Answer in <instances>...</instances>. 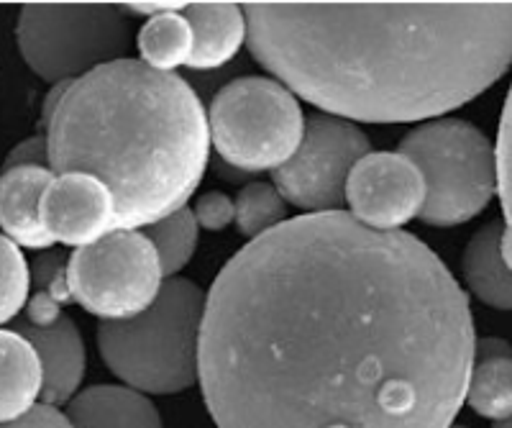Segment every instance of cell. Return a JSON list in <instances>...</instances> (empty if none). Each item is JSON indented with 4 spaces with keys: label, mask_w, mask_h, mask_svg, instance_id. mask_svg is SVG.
<instances>
[{
    "label": "cell",
    "mask_w": 512,
    "mask_h": 428,
    "mask_svg": "<svg viewBox=\"0 0 512 428\" xmlns=\"http://www.w3.org/2000/svg\"><path fill=\"white\" fill-rule=\"evenodd\" d=\"M451 428H466V426H451Z\"/></svg>",
    "instance_id": "obj_29"
},
{
    "label": "cell",
    "mask_w": 512,
    "mask_h": 428,
    "mask_svg": "<svg viewBox=\"0 0 512 428\" xmlns=\"http://www.w3.org/2000/svg\"><path fill=\"white\" fill-rule=\"evenodd\" d=\"M400 154L423 175L425 203L418 218L428 226L454 229L477 218L495 198V147L469 121H428L402 136Z\"/></svg>",
    "instance_id": "obj_5"
},
{
    "label": "cell",
    "mask_w": 512,
    "mask_h": 428,
    "mask_svg": "<svg viewBox=\"0 0 512 428\" xmlns=\"http://www.w3.org/2000/svg\"><path fill=\"white\" fill-rule=\"evenodd\" d=\"M0 428H75L67 418V413H62L57 405L36 403L26 416H21L18 421L3 423Z\"/></svg>",
    "instance_id": "obj_27"
},
{
    "label": "cell",
    "mask_w": 512,
    "mask_h": 428,
    "mask_svg": "<svg viewBox=\"0 0 512 428\" xmlns=\"http://www.w3.org/2000/svg\"><path fill=\"white\" fill-rule=\"evenodd\" d=\"M164 277L157 249L141 231H111L67 262V290L82 311L100 321H131L152 308Z\"/></svg>",
    "instance_id": "obj_8"
},
{
    "label": "cell",
    "mask_w": 512,
    "mask_h": 428,
    "mask_svg": "<svg viewBox=\"0 0 512 428\" xmlns=\"http://www.w3.org/2000/svg\"><path fill=\"white\" fill-rule=\"evenodd\" d=\"M251 57L326 116L413 124L510 70L512 3H246Z\"/></svg>",
    "instance_id": "obj_2"
},
{
    "label": "cell",
    "mask_w": 512,
    "mask_h": 428,
    "mask_svg": "<svg viewBox=\"0 0 512 428\" xmlns=\"http://www.w3.org/2000/svg\"><path fill=\"white\" fill-rule=\"evenodd\" d=\"M116 203L103 182L85 172L54 175L39 203V221L54 244L90 247L116 231Z\"/></svg>",
    "instance_id": "obj_12"
},
{
    "label": "cell",
    "mask_w": 512,
    "mask_h": 428,
    "mask_svg": "<svg viewBox=\"0 0 512 428\" xmlns=\"http://www.w3.org/2000/svg\"><path fill=\"white\" fill-rule=\"evenodd\" d=\"M192 216L203 231H226L236 221V206L226 193H203L192 208Z\"/></svg>",
    "instance_id": "obj_25"
},
{
    "label": "cell",
    "mask_w": 512,
    "mask_h": 428,
    "mask_svg": "<svg viewBox=\"0 0 512 428\" xmlns=\"http://www.w3.org/2000/svg\"><path fill=\"white\" fill-rule=\"evenodd\" d=\"M44 129L49 170L98 177L116 203V231L187 208L208 170V111L198 93L141 59H118L67 85Z\"/></svg>",
    "instance_id": "obj_3"
},
{
    "label": "cell",
    "mask_w": 512,
    "mask_h": 428,
    "mask_svg": "<svg viewBox=\"0 0 512 428\" xmlns=\"http://www.w3.org/2000/svg\"><path fill=\"white\" fill-rule=\"evenodd\" d=\"M141 62L157 72H175L177 67H187L192 54V26L182 11L159 13L146 18L136 36Z\"/></svg>",
    "instance_id": "obj_19"
},
{
    "label": "cell",
    "mask_w": 512,
    "mask_h": 428,
    "mask_svg": "<svg viewBox=\"0 0 512 428\" xmlns=\"http://www.w3.org/2000/svg\"><path fill=\"white\" fill-rule=\"evenodd\" d=\"M236 206V226L239 234L249 241L259 239L267 231L277 229L287 221V200L282 198L280 190L272 182H251L233 200Z\"/></svg>",
    "instance_id": "obj_21"
},
{
    "label": "cell",
    "mask_w": 512,
    "mask_h": 428,
    "mask_svg": "<svg viewBox=\"0 0 512 428\" xmlns=\"http://www.w3.org/2000/svg\"><path fill=\"white\" fill-rule=\"evenodd\" d=\"M349 216L374 231H397L420 216L425 182L400 152H369L346 182Z\"/></svg>",
    "instance_id": "obj_10"
},
{
    "label": "cell",
    "mask_w": 512,
    "mask_h": 428,
    "mask_svg": "<svg viewBox=\"0 0 512 428\" xmlns=\"http://www.w3.org/2000/svg\"><path fill=\"white\" fill-rule=\"evenodd\" d=\"M67 262L70 257H64L62 252H44L34 259L31 267V280H34L36 293H47L54 300H70V290H67Z\"/></svg>",
    "instance_id": "obj_24"
},
{
    "label": "cell",
    "mask_w": 512,
    "mask_h": 428,
    "mask_svg": "<svg viewBox=\"0 0 512 428\" xmlns=\"http://www.w3.org/2000/svg\"><path fill=\"white\" fill-rule=\"evenodd\" d=\"M497 193L502 200L505 221L512 218V88L507 93L505 108L500 118V134H497Z\"/></svg>",
    "instance_id": "obj_23"
},
{
    "label": "cell",
    "mask_w": 512,
    "mask_h": 428,
    "mask_svg": "<svg viewBox=\"0 0 512 428\" xmlns=\"http://www.w3.org/2000/svg\"><path fill=\"white\" fill-rule=\"evenodd\" d=\"M203 316V290L185 277H169L152 308L141 316L100 321V357L136 393H185L200 377Z\"/></svg>",
    "instance_id": "obj_4"
},
{
    "label": "cell",
    "mask_w": 512,
    "mask_h": 428,
    "mask_svg": "<svg viewBox=\"0 0 512 428\" xmlns=\"http://www.w3.org/2000/svg\"><path fill=\"white\" fill-rule=\"evenodd\" d=\"M372 152L364 131L344 118L315 113L287 165L272 172V185L287 206L308 213H333L346 203V182L359 159Z\"/></svg>",
    "instance_id": "obj_9"
},
{
    "label": "cell",
    "mask_w": 512,
    "mask_h": 428,
    "mask_svg": "<svg viewBox=\"0 0 512 428\" xmlns=\"http://www.w3.org/2000/svg\"><path fill=\"white\" fill-rule=\"evenodd\" d=\"M492 428H512V418H507V421L495 423V426H492Z\"/></svg>",
    "instance_id": "obj_28"
},
{
    "label": "cell",
    "mask_w": 512,
    "mask_h": 428,
    "mask_svg": "<svg viewBox=\"0 0 512 428\" xmlns=\"http://www.w3.org/2000/svg\"><path fill=\"white\" fill-rule=\"evenodd\" d=\"M16 44L36 77L59 85L128 59L134 31L121 6L31 3L18 11Z\"/></svg>",
    "instance_id": "obj_6"
},
{
    "label": "cell",
    "mask_w": 512,
    "mask_h": 428,
    "mask_svg": "<svg viewBox=\"0 0 512 428\" xmlns=\"http://www.w3.org/2000/svg\"><path fill=\"white\" fill-rule=\"evenodd\" d=\"M210 144L244 175L287 165L305 134L300 100L274 77H239L218 90L208 108Z\"/></svg>",
    "instance_id": "obj_7"
},
{
    "label": "cell",
    "mask_w": 512,
    "mask_h": 428,
    "mask_svg": "<svg viewBox=\"0 0 512 428\" xmlns=\"http://www.w3.org/2000/svg\"><path fill=\"white\" fill-rule=\"evenodd\" d=\"M187 24L192 26V54L187 67L210 72L228 65L246 44L244 8L233 3H187Z\"/></svg>",
    "instance_id": "obj_14"
},
{
    "label": "cell",
    "mask_w": 512,
    "mask_h": 428,
    "mask_svg": "<svg viewBox=\"0 0 512 428\" xmlns=\"http://www.w3.org/2000/svg\"><path fill=\"white\" fill-rule=\"evenodd\" d=\"M44 375L36 349L13 329H0V426L18 421L41 398Z\"/></svg>",
    "instance_id": "obj_16"
},
{
    "label": "cell",
    "mask_w": 512,
    "mask_h": 428,
    "mask_svg": "<svg viewBox=\"0 0 512 428\" xmlns=\"http://www.w3.org/2000/svg\"><path fill=\"white\" fill-rule=\"evenodd\" d=\"M505 221H492L466 244L461 270L469 293L497 311H512V270L502 259Z\"/></svg>",
    "instance_id": "obj_17"
},
{
    "label": "cell",
    "mask_w": 512,
    "mask_h": 428,
    "mask_svg": "<svg viewBox=\"0 0 512 428\" xmlns=\"http://www.w3.org/2000/svg\"><path fill=\"white\" fill-rule=\"evenodd\" d=\"M13 331L31 341L39 354L41 400L47 405H67L85 380V341L77 323L59 311V300L47 293H36L29 303V316L13 321Z\"/></svg>",
    "instance_id": "obj_11"
},
{
    "label": "cell",
    "mask_w": 512,
    "mask_h": 428,
    "mask_svg": "<svg viewBox=\"0 0 512 428\" xmlns=\"http://www.w3.org/2000/svg\"><path fill=\"white\" fill-rule=\"evenodd\" d=\"M18 167H49V144L47 136H31L8 152L3 162V172L18 170Z\"/></svg>",
    "instance_id": "obj_26"
},
{
    "label": "cell",
    "mask_w": 512,
    "mask_h": 428,
    "mask_svg": "<svg viewBox=\"0 0 512 428\" xmlns=\"http://www.w3.org/2000/svg\"><path fill=\"white\" fill-rule=\"evenodd\" d=\"M31 267L21 247L0 234V329L13 323L29 305Z\"/></svg>",
    "instance_id": "obj_22"
},
{
    "label": "cell",
    "mask_w": 512,
    "mask_h": 428,
    "mask_svg": "<svg viewBox=\"0 0 512 428\" xmlns=\"http://www.w3.org/2000/svg\"><path fill=\"white\" fill-rule=\"evenodd\" d=\"M474 346L469 298L418 236L303 213L213 280L198 382L218 428H451Z\"/></svg>",
    "instance_id": "obj_1"
},
{
    "label": "cell",
    "mask_w": 512,
    "mask_h": 428,
    "mask_svg": "<svg viewBox=\"0 0 512 428\" xmlns=\"http://www.w3.org/2000/svg\"><path fill=\"white\" fill-rule=\"evenodd\" d=\"M141 234L152 241V247L157 249V257L162 262V272L167 280L185 270L195 249H198L200 239L198 221L192 216V208H180L172 216L146 226Z\"/></svg>",
    "instance_id": "obj_20"
},
{
    "label": "cell",
    "mask_w": 512,
    "mask_h": 428,
    "mask_svg": "<svg viewBox=\"0 0 512 428\" xmlns=\"http://www.w3.org/2000/svg\"><path fill=\"white\" fill-rule=\"evenodd\" d=\"M75 428H164L157 405L126 385H93L67 403Z\"/></svg>",
    "instance_id": "obj_15"
},
{
    "label": "cell",
    "mask_w": 512,
    "mask_h": 428,
    "mask_svg": "<svg viewBox=\"0 0 512 428\" xmlns=\"http://www.w3.org/2000/svg\"><path fill=\"white\" fill-rule=\"evenodd\" d=\"M466 403L477 416L495 423L512 418V346L507 341H477Z\"/></svg>",
    "instance_id": "obj_18"
},
{
    "label": "cell",
    "mask_w": 512,
    "mask_h": 428,
    "mask_svg": "<svg viewBox=\"0 0 512 428\" xmlns=\"http://www.w3.org/2000/svg\"><path fill=\"white\" fill-rule=\"evenodd\" d=\"M54 172L49 167H18L0 175V234L21 249L49 252L54 239L39 221V203Z\"/></svg>",
    "instance_id": "obj_13"
}]
</instances>
